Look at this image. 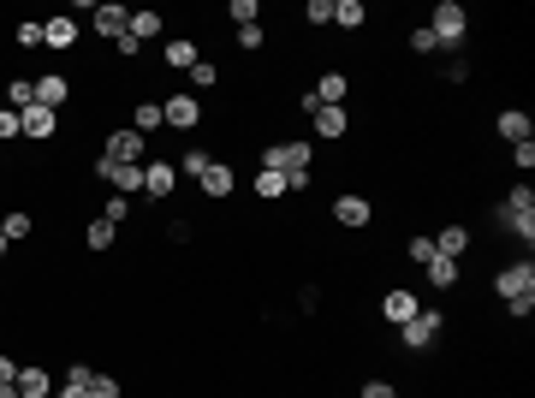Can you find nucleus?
Wrapping results in <instances>:
<instances>
[{"instance_id": "1", "label": "nucleus", "mask_w": 535, "mask_h": 398, "mask_svg": "<svg viewBox=\"0 0 535 398\" xmlns=\"http://www.w3.org/2000/svg\"><path fill=\"white\" fill-rule=\"evenodd\" d=\"M428 30H435L440 48H452V54H458V48H465V36H470V13L458 6V0H440V6H435V24H428Z\"/></svg>"}, {"instance_id": "2", "label": "nucleus", "mask_w": 535, "mask_h": 398, "mask_svg": "<svg viewBox=\"0 0 535 398\" xmlns=\"http://www.w3.org/2000/svg\"><path fill=\"white\" fill-rule=\"evenodd\" d=\"M310 161H315V149L304 137H297V143H268V149H262V167L268 172H286V179H292V172H310Z\"/></svg>"}, {"instance_id": "3", "label": "nucleus", "mask_w": 535, "mask_h": 398, "mask_svg": "<svg viewBox=\"0 0 535 398\" xmlns=\"http://www.w3.org/2000/svg\"><path fill=\"white\" fill-rule=\"evenodd\" d=\"M493 292H500V298H506V303H530L535 298V262L530 256H523V262H506V268H500V273H493Z\"/></svg>"}, {"instance_id": "4", "label": "nucleus", "mask_w": 535, "mask_h": 398, "mask_svg": "<svg viewBox=\"0 0 535 398\" xmlns=\"http://www.w3.org/2000/svg\"><path fill=\"white\" fill-rule=\"evenodd\" d=\"M101 155L119 161V167H143V161H155L149 155V137H137V131H108V143H101Z\"/></svg>"}, {"instance_id": "5", "label": "nucleus", "mask_w": 535, "mask_h": 398, "mask_svg": "<svg viewBox=\"0 0 535 398\" xmlns=\"http://www.w3.org/2000/svg\"><path fill=\"white\" fill-rule=\"evenodd\" d=\"M440 328H446V315H440V310H417L405 328H399V345H405V351H428V345L440 339Z\"/></svg>"}, {"instance_id": "6", "label": "nucleus", "mask_w": 535, "mask_h": 398, "mask_svg": "<svg viewBox=\"0 0 535 398\" xmlns=\"http://www.w3.org/2000/svg\"><path fill=\"white\" fill-rule=\"evenodd\" d=\"M173 190H179V167H173V155H155L149 167H143V197L149 202H173Z\"/></svg>"}, {"instance_id": "7", "label": "nucleus", "mask_w": 535, "mask_h": 398, "mask_svg": "<svg viewBox=\"0 0 535 398\" xmlns=\"http://www.w3.org/2000/svg\"><path fill=\"white\" fill-rule=\"evenodd\" d=\"M143 167H149V161H143ZM143 167H119V161L101 155L96 161V179H101V185H113L119 197H137V190H143Z\"/></svg>"}, {"instance_id": "8", "label": "nucleus", "mask_w": 535, "mask_h": 398, "mask_svg": "<svg viewBox=\"0 0 535 398\" xmlns=\"http://www.w3.org/2000/svg\"><path fill=\"white\" fill-rule=\"evenodd\" d=\"M333 220L357 232V227H369V220H375V202L357 197V190H339V197H333Z\"/></svg>"}, {"instance_id": "9", "label": "nucleus", "mask_w": 535, "mask_h": 398, "mask_svg": "<svg viewBox=\"0 0 535 398\" xmlns=\"http://www.w3.org/2000/svg\"><path fill=\"white\" fill-rule=\"evenodd\" d=\"M66 101H71V78H66V71H42V78H36V107L60 114Z\"/></svg>"}, {"instance_id": "10", "label": "nucleus", "mask_w": 535, "mask_h": 398, "mask_svg": "<svg viewBox=\"0 0 535 398\" xmlns=\"http://www.w3.org/2000/svg\"><path fill=\"white\" fill-rule=\"evenodd\" d=\"M197 185H202V197H209V202H226V197H232V190H239V172L226 167V161H209V167H202V179H197Z\"/></svg>"}, {"instance_id": "11", "label": "nucleus", "mask_w": 535, "mask_h": 398, "mask_svg": "<svg viewBox=\"0 0 535 398\" xmlns=\"http://www.w3.org/2000/svg\"><path fill=\"white\" fill-rule=\"evenodd\" d=\"M161 119H167L173 131H197L202 125V107H197V96H167V101H161Z\"/></svg>"}, {"instance_id": "12", "label": "nucleus", "mask_w": 535, "mask_h": 398, "mask_svg": "<svg viewBox=\"0 0 535 398\" xmlns=\"http://www.w3.org/2000/svg\"><path fill=\"white\" fill-rule=\"evenodd\" d=\"M417 310H423V298H417V292H405V285H393V292L380 298V321H393V328H405Z\"/></svg>"}, {"instance_id": "13", "label": "nucleus", "mask_w": 535, "mask_h": 398, "mask_svg": "<svg viewBox=\"0 0 535 398\" xmlns=\"http://www.w3.org/2000/svg\"><path fill=\"white\" fill-rule=\"evenodd\" d=\"M54 131H60V114H48V107H24V114H18V137L48 143Z\"/></svg>"}, {"instance_id": "14", "label": "nucleus", "mask_w": 535, "mask_h": 398, "mask_svg": "<svg viewBox=\"0 0 535 398\" xmlns=\"http://www.w3.org/2000/svg\"><path fill=\"white\" fill-rule=\"evenodd\" d=\"M310 131L322 143H339L345 131H352V114H345V107H322V114H310Z\"/></svg>"}, {"instance_id": "15", "label": "nucleus", "mask_w": 535, "mask_h": 398, "mask_svg": "<svg viewBox=\"0 0 535 398\" xmlns=\"http://www.w3.org/2000/svg\"><path fill=\"white\" fill-rule=\"evenodd\" d=\"M493 125H500V137H506V143H535V119L523 114V107H506Z\"/></svg>"}, {"instance_id": "16", "label": "nucleus", "mask_w": 535, "mask_h": 398, "mask_svg": "<svg viewBox=\"0 0 535 398\" xmlns=\"http://www.w3.org/2000/svg\"><path fill=\"white\" fill-rule=\"evenodd\" d=\"M126 6H96V18H89V24H96V36H108V42H119V36H126Z\"/></svg>"}, {"instance_id": "17", "label": "nucleus", "mask_w": 535, "mask_h": 398, "mask_svg": "<svg viewBox=\"0 0 535 398\" xmlns=\"http://www.w3.org/2000/svg\"><path fill=\"white\" fill-rule=\"evenodd\" d=\"M18 398H54V386H48V369H36V363H30V369H18Z\"/></svg>"}, {"instance_id": "18", "label": "nucleus", "mask_w": 535, "mask_h": 398, "mask_svg": "<svg viewBox=\"0 0 535 398\" xmlns=\"http://www.w3.org/2000/svg\"><path fill=\"white\" fill-rule=\"evenodd\" d=\"M161 125H167V119H161V101H137V107H131V131H137V137H155Z\"/></svg>"}, {"instance_id": "19", "label": "nucleus", "mask_w": 535, "mask_h": 398, "mask_svg": "<svg viewBox=\"0 0 535 398\" xmlns=\"http://www.w3.org/2000/svg\"><path fill=\"white\" fill-rule=\"evenodd\" d=\"M345 96H352V84H345V71H327L322 84H315V101H322V107H345Z\"/></svg>"}, {"instance_id": "20", "label": "nucleus", "mask_w": 535, "mask_h": 398, "mask_svg": "<svg viewBox=\"0 0 535 398\" xmlns=\"http://www.w3.org/2000/svg\"><path fill=\"white\" fill-rule=\"evenodd\" d=\"M42 42L48 48H78V18H48V24H42Z\"/></svg>"}, {"instance_id": "21", "label": "nucleus", "mask_w": 535, "mask_h": 398, "mask_svg": "<svg viewBox=\"0 0 535 398\" xmlns=\"http://www.w3.org/2000/svg\"><path fill=\"white\" fill-rule=\"evenodd\" d=\"M84 244H89V256H101V250H113V244H119V227H108V220L96 214V220L84 227Z\"/></svg>"}, {"instance_id": "22", "label": "nucleus", "mask_w": 535, "mask_h": 398, "mask_svg": "<svg viewBox=\"0 0 535 398\" xmlns=\"http://www.w3.org/2000/svg\"><path fill=\"white\" fill-rule=\"evenodd\" d=\"M423 268H428V285H435V292H452V285H458V262L452 256H428Z\"/></svg>"}, {"instance_id": "23", "label": "nucleus", "mask_w": 535, "mask_h": 398, "mask_svg": "<svg viewBox=\"0 0 535 398\" xmlns=\"http://www.w3.org/2000/svg\"><path fill=\"white\" fill-rule=\"evenodd\" d=\"M465 250H470V232H465V227H440V238H435V256H452V262H458Z\"/></svg>"}, {"instance_id": "24", "label": "nucleus", "mask_w": 535, "mask_h": 398, "mask_svg": "<svg viewBox=\"0 0 535 398\" xmlns=\"http://www.w3.org/2000/svg\"><path fill=\"white\" fill-rule=\"evenodd\" d=\"M197 42H191V36H173V42H167V66L173 71H191V66H197Z\"/></svg>"}, {"instance_id": "25", "label": "nucleus", "mask_w": 535, "mask_h": 398, "mask_svg": "<svg viewBox=\"0 0 535 398\" xmlns=\"http://www.w3.org/2000/svg\"><path fill=\"white\" fill-rule=\"evenodd\" d=\"M6 107H13V114L36 107V78H13V84H6Z\"/></svg>"}, {"instance_id": "26", "label": "nucleus", "mask_w": 535, "mask_h": 398, "mask_svg": "<svg viewBox=\"0 0 535 398\" xmlns=\"http://www.w3.org/2000/svg\"><path fill=\"white\" fill-rule=\"evenodd\" d=\"M250 190H256V197H262V202H280L286 197V172H256V179H250Z\"/></svg>"}, {"instance_id": "27", "label": "nucleus", "mask_w": 535, "mask_h": 398, "mask_svg": "<svg viewBox=\"0 0 535 398\" xmlns=\"http://www.w3.org/2000/svg\"><path fill=\"white\" fill-rule=\"evenodd\" d=\"M0 232H6V244H24L30 232H36V220H30L24 208H6V220H0Z\"/></svg>"}, {"instance_id": "28", "label": "nucleus", "mask_w": 535, "mask_h": 398, "mask_svg": "<svg viewBox=\"0 0 535 398\" xmlns=\"http://www.w3.org/2000/svg\"><path fill=\"white\" fill-rule=\"evenodd\" d=\"M126 36H137V42H155V36H161V13H131V18H126Z\"/></svg>"}, {"instance_id": "29", "label": "nucleus", "mask_w": 535, "mask_h": 398, "mask_svg": "<svg viewBox=\"0 0 535 398\" xmlns=\"http://www.w3.org/2000/svg\"><path fill=\"white\" fill-rule=\"evenodd\" d=\"M363 18H369L363 0H339V6H333V24H339V30H363Z\"/></svg>"}, {"instance_id": "30", "label": "nucleus", "mask_w": 535, "mask_h": 398, "mask_svg": "<svg viewBox=\"0 0 535 398\" xmlns=\"http://www.w3.org/2000/svg\"><path fill=\"white\" fill-rule=\"evenodd\" d=\"M214 155H202V149H184V155H173V167H179V179H202V167H209Z\"/></svg>"}, {"instance_id": "31", "label": "nucleus", "mask_w": 535, "mask_h": 398, "mask_svg": "<svg viewBox=\"0 0 535 398\" xmlns=\"http://www.w3.org/2000/svg\"><path fill=\"white\" fill-rule=\"evenodd\" d=\"M101 220H108V227H126V220H131V197H119V190H113V197L101 202Z\"/></svg>"}, {"instance_id": "32", "label": "nucleus", "mask_w": 535, "mask_h": 398, "mask_svg": "<svg viewBox=\"0 0 535 398\" xmlns=\"http://www.w3.org/2000/svg\"><path fill=\"white\" fill-rule=\"evenodd\" d=\"M500 214H506V220H518V214H535V190H530V185H518V190L506 197V208H500Z\"/></svg>"}, {"instance_id": "33", "label": "nucleus", "mask_w": 535, "mask_h": 398, "mask_svg": "<svg viewBox=\"0 0 535 398\" xmlns=\"http://www.w3.org/2000/svg\"><path fill=\"white\" fill-rule=\"evenodd\" d=\"M24 48H42V18H18V30H13Z\"/></svg>"}, {"instance_id": "34", "label": "nucleus", "mask_w": 535, "mask_h": 398, "mask_svg": "<svg viewBox=\"0 0 535 398\" xmlns=\"http://www.w3.org/2000/svg\"><path fill=\"white\" fill-rule=\"evenodd\" d=\"M410 48H417V54H440V42H435V30H428V24L410 30Z\"/></svg>"}, {"instance_id": "35", "label": "nucleus", "mask_w": 535, "mask_h": 398, "mask_svg": "<svg viewBox=\"0 0 535 398\" xmlns=\"http://www.w3.org/2000/svg\"><path fill=\"white\" fill-rule=\"evenodd\" d=\"M232 18H239V24H256V18H262V0H232Z\"/></svg>"}, {"instance_id": "36", "label": "nucleus", "mask_w": 535, "mask_h": 398, "mask_svg": "<svg viewBox=\"0 0 535 398\" xmlns=\"http://www.w3.org/2000/svg\"><path fill=\"white\" fill-rule=\"evenodd\" d=\"M304 18L322 30V24H333V6H327V0H310V6H304Z\"/></svg>"}, {"instance_id": "37", "label": "nucleus", "mask_w": 535, "mask_h": 398, "mask_svg": "<svg viewBox=\"0 0 535 398\" xmlns=\"http://www.w3.org/2000/svg\"><path fill=\"white\" fill-rule=\"evenodd\" d=\"M89 398H119V381H113V375H96V381H89Z\"/></svg>"}, {"instance_id": "38", "label": "nucleus", "mask_w": 535, "mask_h": 398, "mask_svg": "<svg viewBox=\"0 0 535 398\" xmlns=\"http://www.w3.org/2000/svg\"><path fill=\"white\" fill-rule=\"evenodd\" d=\"M357 398H399V386L393 381H363V393Z\"/></svg>"}, {"instance_id": "39", "label": "nucleus", "mask_w": 535, "mask_h": 398, "mask_svg": "<svg viewBox=\"0 0 535 398\" xmlns=\"http://www.w3.org/2000/svg\"><path fill=\"white\" fill-rule=\"evenodd\" d=\"M465 78H470V60L452 54V60H446V84H465Z\"/></svg>"}, {"instance_id": "40", "label": "nucleus", "mask_w": 535, "mask_h": 398, "mask_svg": "<svg viewBox=\"0 0 535 398\" xmlns=\"http://www.w3.org/2000/svg\"><path fill=\"white\" fill-rule=\"evenodd\" d=\"M214 78H221V71H214V66H209V60H197V66H191V84H197V89H209V84H214Z\"/></svg>"}, {"instance_id": "41", "label": "nucleus", "mask_w": 535, "mask_h": 398, "mask_svg": "<svg viewBox=\"0 0 535 398\" xmlns=\"http://www.w3.org/2000/svg\"><path fill=\"white\" fill-rule=\"evenodd\" d=\"M512 161H518V172L535 167V143H512Z\"/></svg>"}, {"instance_id": "42", "label": "nucleus", "mask_w": 535, "mask_h": 398, "mask_svg": "<svg viewBox=\"0 0 535 398\" xmlns=\"http://www.w3.org/2000/svg\"><path fill=\"white\" fill-rule=\"evenodd\" d=\"M239 48H250V54H256V48H262V24H239Z\"/></svg>"}, {"instance_id": "43", "label": "nucleus", "mask_w": 535, "mask_h": 398, "mask_svg": "<svg viewBox=\"0 0 535 398\" xmlns=\"http://www.w3.org/2000/svg\"><path fill=\"white\" fill-rule=\"evenodd\" d=\"M428 256H435V238H410V262H417V268H423Z\"/></svg>"}, {"instance_id": "44", "label": "nucleus", "mask_w": 535, "mask_h": 398, "mask_svg": "<svg viewBox=\"0 0 535 398\" xmlns=\"http://www.w3.org/2000/svg\"><path fill=\"white\" fill-rule=\"evenodd\" d=\"M18 137V114L13 107H0V143H13Z\"/></svg>"}, {"instance_id": "45", "label": "nucleus", "mask_w": 535, "mask_h": 398, "mask_svg": "<svg viewBox=\"0 0 535 398\" xmlns=\"http://www.w3.org/2000/svg\"><path fill=\"white\" fill-rule=\"evenodd\" d=\"M113 48H119V60H137V54H143V42H137V36H119Z\"/></svg>"}, {"instance_id": "46", "label": "nucleus", "mask_w": 535, "mask_h": 398, "mask_svg": "<svg viewBox=\"0 0 535 398\" xmlns=\"http://www.w3.org/2000/svg\"><path fill=\"white\" fill-rule=\"evenodd\" d=\"M13 381H18V363H13L6 351H0V386H13Z\"/></svg>"}, {"instance_id": "47", "label": "nucleus", "mask_w": 535, "mask_h": 398, "mask_svg": "<svg viewBox=\"0 0 535 398\" xmlns=\"http://www.w3.org/2000/svg\"><path fill=\"white\" fill-rule=\"evenodd\" d=\"M0 398H18V386H0Z\"/></svg>"}, {"instance_id": "48", "label": "nucleus", "mask_w": 535, "mask_h": 398, "mask_svg": "<svg viewBox=\"0 0 535 398\" xmlns=\"http://www.w3.org/2000/svg\"><path fill=\"white\" fill-rule=\"evenodd\" d=\"M6 250H13V244H6V232H0V256H6Z\"/></svg>"}, {"instance_id": "49", "label": "nucleus", "mask_w": 535, "mask_h": 398, "mask_svg": "<svg viewBox=\"0 0 535 398\" xmlns=\"http://www.w3.org/2000/svg\"><path fill=\"white\" fill-rule=\"evenodd\" d=\"M0 107H6V101H0Z\"/></svg>"}]
</instances>
